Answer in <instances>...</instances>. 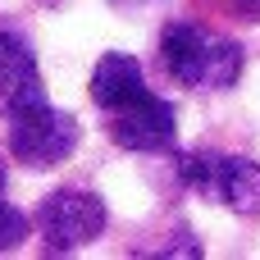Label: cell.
Instances as JSON below:
<instances>
[{
  "label": "cell",
  "instance_id": "cell-6",
  "mask_svg": "<svg viewBox=\"0 0 260 260\" xmlns=\"http://www.w3.org/2000/svg\"><path fill=\"white\" fill-rule=\"evenodd\" d=\"M0 101H5V110H27V105L46 101V82H41L32 46L5 27H0Z\"/></svg>",
  "mask_w": 260,
  "mask_h": 260
},
{
  "label": "cell",
  "instance_id": "cell-4",
  "mask_svg": "<svg viewBox=\"0 0 260 260\" xmlns=\"http://www.w3.org/2000/svg\"><path fill=\"white\" fill-rule=\"evenodd\" d=\"M37 229H41V247L55 256H69L87 242H96L105 233V206L96 192L82 187H59L37 206Z\"/></svg>",
  "mask_w": 260,
  "mask_h": 260
},
{
  "label": "cell",
  "instance_id": "cell-5",
  "mask_svg": "<svg viewBox=\"0 0 260 260\" xmlns=\"http://www.w3.org/2000/svg\"><path fill=\"white\" fill-rule=\"evenodd\" d=\"M110 137H114L123 151H165V146H174V137H178V114H174L169 101L142 91L137 101L110 110Z\"/></svg>",
  "mask_w": 260,
  "mask_h": 260
},
{
  "label": "cell",
  "instance_id": "cell-1",
  "mask_svg": "<svg viewBox=\"0 0 260 260\" xmlns=\"http://www.w3.org/2000/svg\"><path fill=\"white\" fill-rule=\"evenodd\" d=\"M160 64L178 87H197V91H219L233 87L242 73V46L201 27V23H169L160 37Z\"/></svg>",
  "mask_w": 260,
  "mask_h": 260
},
{
  "label": "cell",
  "instance_id": "cell-7",
  "mask_svg": "<svg viewBox=\"0 0 260 260\" xmlns=\"http://www.w3.org/2000/svg\"><path fill=\"white\" fill-rule=\"evenodd\" d=\"M142 91H151V87H146V73H142V64L133 55H123V50L101 55V64L91 73V101L105 114L119 110V105H128V101H137Z\"/></svg>",
  "mask_w": 260,
  "mask_h": 260
},
{
  "label": "cell",
  "instance_id": "cell-8",
  "mask_svg": "<svg viewBox=\"0 0 260 260\" xmlns=\"http://www.w3.org/2000/svg\"><path fill=\"white\" fill-rule=\"evenodd\" d=\"M27 238V215L14 210L9 201H0V251H14Z\"/></svg>",
  "mask_w": 260,
  "mask_h": 260
},
{
  "label": "cell",
  "instance_id": "cell-10",
  "mask_svg": "<svg viewBox=\"0 0 260 260\" xmlns=\"http://www.w3.org/2000/svg\"><path fill=\"white\" fill-rule=\"evenodd\" d=\"M0 187H5V165H0Z\"/></svg>",
  "mask_w": 260,
  "mask_h": 260
},
{
  "label": "cell",
  "instance_id": "cell-2",
  "mask_svg": "<svg viewBox=\"0 0 260 260\" xmlns=\"http://www.w3.org/2000/svg\"><path fill=\"white\" fill-rule=\"evenodd\" d=\"M78 151V119L50 101L9 110V155L27 169H55Z\"/></svg>",
  "mask_w": 260,
  "mask_h": 260
},
{
  "label": "cell",
  "instance_id": "cell-3",
  "mask_svg": "<svg viewBox=\"0 0 260 260\" xmlns=\"http://www.w3.org/2000/svg\"><path fill=\"white\" fill-rule=\"evenodd\" d=\"M178 174L192 192L238 210V215H260V165L247 155H210V151H197V155H183L178 160Z\"/></svg>",
  "mask_w": 260,
  "mask_h": 260
},
{
  "label": "cell",
  "instance_id": "cell-9",
  "mask_svg": "<svg viewBox=\"0 0 260 260\" xmlns=\"http://www.w3.org/2000/svg\"><path fill=\"white\" fill-rule=\"evenodd\" d=\"M110 5H119V9H146V5H155V0H110Z\"/></svg>",
  "mask_w": 260,
  "mask_h": 260
}]
</instances>
